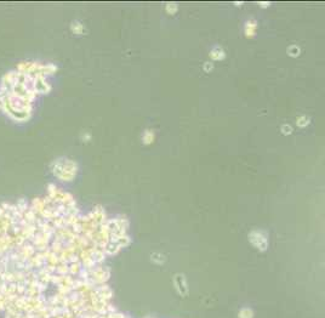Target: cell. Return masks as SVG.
<instances>
[{
    "label": "cell",
    "instance_id": "6da1fadb",
    "mask_svg": "<svg viewBox=\"0 0 325 318\" xmlns=\"http://www.w3.org/2000/svg\"><path fill=\"white\" fill-rule=\"evenodd\" d=\"M71 30L74 34H83L85 32V27L83 26V23H80L79 21H73L71 23Z\"/></svg>",
    "mask_w": 325,
    "mask_h": 318
}]
</instances>
